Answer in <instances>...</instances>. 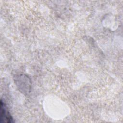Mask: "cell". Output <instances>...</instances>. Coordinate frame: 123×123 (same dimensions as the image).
I'll use <instances>...</instances> for the list:
<instances>
[{
	"mask_svg": "<svg viewBox=\"0 0 123 123\" xmlns=\"http://www.w3.org/2000/svg\"><path fill=\"white\" fill-rule=\"evenodd\" d=\"M0 122L1 123H12L13 122V119L10 114L5 104L0 101Z\"/></svg>",
	"mask_w": 123,
	"mask_h": 123,
	"instance_id": "1",
	"label": "cell"
}]
</instances>
